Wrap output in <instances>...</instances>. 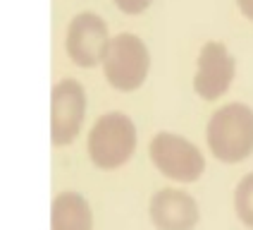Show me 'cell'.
Segmentation results:
<instances>
[{"label": "cell", "mask_w": 253, "mask_h": 230, "mask_svg": "<svg viewBox=\"0 0 253 230\" xmlns=\"http://www.w3.org/2000/svg\"><path fill=\"white\" fill-rule=\"evenodd\" d=\"M211 154L222 163H241L253 154V108L227 103L215 111L206 127Z\"/></svg>", "instance_id": "obj_1"}, {"label": "cell", "mask_w": 253, "mask_h": 230, "mask_svg": "<svg viewBox=\"0 0 253 230\" xmlns=\"http://www.w3.org/2000/svg\"><path fill=\"white\" fill-rule=\"evenodd\" d=\"M86 151L93 166L115 171L125 166L136 151V125L125 113H105L88 132Z\"/></svg>", "instance_id": "obj_2"}, {"label": "cell", "mask_w": 253, "mask_h": 230, "mask_svg": "<svg viewBox=\"0 0 253 230\" xmlns=\"http://www.w3.org/2000/svg\"><path fill=\"white\" fill-rule=\"evenodd\" d=\"M151 70V53L136 34H117L110 39L103 56V72L108 84L117 91L139 89Z\"/></svg>", "instance_id": "obj_3"}, {"label": "cell", "mask_w": 253, "mask_h": 230, "mask_svg": "<svg viewBox=\"0 0 253 230\" xmlns=\"http://www.w3.org/2000/svg\"><path fill=\"white\" fill-rule=\"evenodd\" d=\"M151 161L160 175L177 182H196L206 171V158L194 142L174 132H160L148 144Z\"/></svg>", "instance_id": "obj_4"}, {"label": "cell", "mask_w": 253, "mask_h": 230, "mask_svg": "<svg viewBox=\"0 0 253 230\" xmlns=\"http://www.w3.org/2000/svg\"><path fill=\"white\" fill-rule=\"evenodd\" d=\"M86 117V91L77 79H60L50 91V142L67 146L77 139Z\"/></svg>", "instance_id": "obj_5"}, {"label": "cell", "mask_w": 253, "mask_h": 230, "mask_svg": "<svg viewBox=\"0 0 253 230\" xmlns=\"http://www.w3.org/2000/svg\"><path fill=\"white\" fill-rule=\"evenodd\" d=\"M108 43H110L108 24L96 12H79L67 27L65 48L70 60L79 67L103 65Z\"/></svg>", "instance_id": "obj_6"}, {"label": "cell", "mask_w": 253, "mask_h": 230, "mask_svg": "<svg viewBox=\"0 0 253 230\" xmlns=\"http://www.w3.org/2000/svg\"><path fill=\"white\" fill-rule=\"evenodd\" d=\"M234 56L227 51L225 43L208 41L203 43L196 62V77H194V91L203 101H215L234 82Z\"/></svg>", "instance_id": "obj_7"}, {"label": "cell", "mask_w": 253, "mask_h": 230, "mask_svg": "<svg viewBox=\"0 0 253 230\" xmlns=\"http://www.w3.org/2000/svg\"><path fill=\"white\" fill-rule=\"evenodd\" d=\"M148 216L158 230H194L198 223V204L189 192L165 187L153 194Z\"/></svg>", "instance_id": "obj_8"}, {"label": "cell", "mask_w": 253, "mask_h": 230, "mask_svg": "<svg viewBox=\"0 0 253 230\" xmlns=\"http://www.w3.org/2000/svg\"><path fill=\"white\" fill-rule=\"evenodd\" d=\"M50 230H93V211L79 192H62L50 204Z\"/></svg>", "instance_id": "obj_9"}, {"label": "cell", "mask_w": 253, "mask_h": 230, "mask_svg": "<svg viewBox=\"0 0 253 230\" xmlns=\"http://www.w3.org/2000/svg\"><path fill=\"white\" fill-rule=\"evenodd\" d=\"M234 211L246 228H253V172H246L234 189Z\"/></svg>", "instance_id": "obj_10"}, {"label": "cell", "mask_w": 253, "mask_h": 230, "mask_svg": "<svg viewBox=\"0 0 253 230\" xmlns=\"http://www.w3.org/2000/svg\"><path fill=\"white\" fill-rule=\"evenodd\" d=\"M153 0H115V5L122 10V12H126V14H139V12H143L148 5H151Z\"/></svg>", "instance_id": "obj_11"}, {"label": "cell", "mask_w": 253, "mask_h": 230, "mask_svg": "<svg viewBox=\"0 0 253 230\" xmlns=\"http://www.w3.org/2000/svg\"><path fill=\"white\" fill-rule=\"evenodd\" d=\"M237 5H239L241 14H244L246 19H251L253 22V0H237Z\"/></svg>", "instance_id": "obj_12"}]
</instances>
